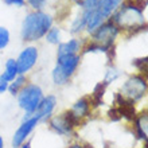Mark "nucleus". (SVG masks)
I'll return each mask as SVG.
<instances>
[{
    "label": "nucleus",
    "mask_w": 148,
    "mask_h": 148,
    "mask_svg": "<svg viewBox=\"0 0 148 148\" xmlns=\"http://www.w3.org/2000/svg\"><path fill=\"white\" fill-rule=\"evenodd\" d=\"M53 27V18L43 11H34L26 15L22 23V38L27 42L38 40Z\"/></svg>",
    "instance_id": "obj_1"
},
{
    "label": "nucleus",
    "mask_w": 148,
    "mask_h": 148,
    "mask_svg": "<svg viewBox=\"0 0 148 148\" xmlns=\"http://www.w3.org/2000/svg\"><path fill=\"white\" fill-rule=\"evenodd\" d=\"M112 22L117 26V28H124V30H139L145 26L143 11L135 4H125L120 7L119 11L114 12V18Z\"/></svg>",
    "instance_id": "obj_2"
},
{
    "label": "nucleus",
    "mask_w": 148,
    "mask_h": 148,
    "mask_svg": "<svg viewBox=\"0 0 148 148\" xmlns=\"http://www.w3.org/2000/svg\"><path fill=\"white\" fill-rule=\"evenodd\" d=\"M123 3V0H98L97 5L90 12L88 18L86 28L89 32H93L98 26H101L112 14L117 11L119 5Z\"/></svg>",
    "instance_id": "obj_3"
},
{
    "label": "nucleus",
    "mask_w": 148,
    "mask_h": 148,
    "mask_svg": "<svg viewBox=\"0 0 148 148\" xmlns=\"http://www.w3.org/2000/svg\"><path fill=\"white\" fill-rule=\"evenodd\" d=\"M42 100H43V92L40 89V86L30 84V85H26L20 89V92L18 93V104L28 114L27 117H24V120L30 119L31 114L35 113V110L38 109V106Z\"/></svg>",
    "instance_id": "obj_4"
},
{
    "label": "nucleus",
    "mask_w": 148,
    "mask_h": 148,
    "mask_svg": "<svg viewBox=\"0 0 148 148\" xmlns=\"http://www.w3.org/2000/svg\"><path fill=\"white\" fill-rule=\"evenodd\" d=\"M79 65V57L77 54L62 55L57 59V66L53 70V81L57 85H65L69 78L77 70Z\"/></svg>",
    "instance_id": "obj_5"
},
{
    "label": "nucleus",
    "mask_w": 148,
    "mask_h": 148,
    "mask_svg": "<svg viewBox=\"0 0 148 148\" xmlns=\"http://www.w3.org/2000/svg\"><path fill=\"white\" fill-rule=\"evenodd\" d=\"M92 34H93V43L98 45L105 53L114 43V39L119 34V28L113 22H104Z\"/></svg>",
    "instance_id": "obj_6"
},
{
    "label": "nucleus",
    "mask_w": 148,
    "mask_h": 148,
    "mask_svg": "<svg viewBox=\"0 0 148 148\" xmlns=\"http://www.w3.org/2000/svg\"><path fill=\"white\" fill-rule=\"evenodd\" d=\"M147 92V82L141 75H133L125 81L121 88V96L131 102H136L144 97Z\"/></svg>",
    "instance_id": "obj_7"
},
{
    "label": "nucleus",
    "mask_w": 148,
    "mask_h": 148,
    "mask_svg": "<svg viewBox=\"0 0 148 148\" xmlns=\"http://www.w3.org/2000/svg\"><path fill=\"white\" fill-rule=\"evenodd\" d=\"M78 124H79V120L71 113V110L51 119V127H53V129H54L55 132L61 133V135H69L71 132V129L74 127H77Z\"/></svg>",
    "instance_id": "obj_8"
},
{
    "label": "nucleus",
    "mask_w": 148,
    "mask_h": 148,
    "mask_svg": "<svg viewBox=\"0 0 148 148\" xmlns=\"http://www.w3.org/2000/svg\"><path fill=\"white\" fill-rule=\"evenodd\" d=\"M36 61H38V49L35 46H27L26 49H23L18 59H16L18 73L24 75L27 71H30L34 67Z\"/></svg>",
    "instance_id": "obj_9"
},
{
    "label": "nucleus",
    "mask_w": 148,
    "mask_h": 148,
    "mask_svg": "<svg viewBox=\"0 0 148 148\" xmlns=\"http://www.w3.org/2000/svg\"><path fill=\"white\" fill-rule=\"evenodd\" d=\"M39 123V120L35 116H31L30 119H26V120L22 123L19 128L16 129L15 135L12 137V145L15 148H18L19 145H22L26 141V139L28 137V135L34 131V128L36 127V124Z\"/></svg>",
    "instance_id": "obj_10"
},
{
    "label": "nucleus",
    "mask_w": 148,
    "mask_h": 148,
    "mask_svg": "<svg viewBox=\"0 0 148 148\" xmlns=\"http://www.w3.org/2000/svg\"><path fill=\"white\" fill-rule=\"evenodd\" d=\"M55 105H57V98L54 96H47V97H43V100L39 104L38 109L35 110V113L32 116H35L39 121L40 120H47L49 117L51 116V113L54 110Z\"/></svg>",
    "instance_id": "obj_11"
},
{
    "label": "nucleus",
    "mask_w": 148,
    "mask_h": 148,
    "mask_svg": "<svg viewBox=\"0 0 148 148\" xmlns=\"http://www.w3.org/2000/svg\"><path fill=\"white\" fill-rule=\"evenodd\" d=\"M18 75H19V73H18L16 59H12V58L7 59V62H5V69H4V71L1 73V75H0V82H5V84L12 82Z\"/></svg>",
    "instance_id": "obj_12"
},
{
    "label": "nucleus",
    "mask_w": 148,
    "mask_h": 148,
    "mask_svg": "<svg viewBox=\"0 0 148 148\" xmlns=\"http://www.w3.org/2000/svg\"><path fill=\"white\" fill-rule=\"evenodd\" d=\"M78 50H79V42H78L77 39H69L67 42L59 43V46H58V57L77 54Z\"/></svg>",
    "instance_id": "obj_13"
},
{
    "label": "nucleus",
    "mask_w": 148,
    "mask_h": 148,
    "mask_svg": "<svg viewBox=\"0 0 148 148\" xmlns=\"http://www.w3.org/2000/svg\"><path fill=\"white\" fill-rule=\"evenodd\" d=\"M89 110H90L89 100L86 97H84V98H81V100H78V101L74 104L73 109H71V113L77 117L78 120H81V117H85L89 114Z\"/></svg>",
    "instance_id": "obj_14"
},
{
    "label": "nucleus",
    "mask_w": 148,
    "mask_h": 148,
    "mask_svg": "<svg viewBox=\"0 0 148 148\" xmlns=\"http://www.w3.org/2000/svg\"><path fill=\"white\" fill-rule=\"evenodd\" d=\"M89 15H90V12L82 11L81 15L74 20L73 24H71V32H73V34L79 32L81 30H84V28L86 27V23H88V18H89Z\"/></svg>",
    "instance_id": "obj_15"
},
{
    "label": "nucleus",
    "mask_w": 148,
    "mask_h": 148,
    "mask_svg": "<svg viewBox=\"0 0 148 148\" xmlns=\"http://www.w3.org/2000/svg\"><path fill=\"white\" fill-rule=\"evenodd\" d=\"M147 124H148V116L147 113H143L136 120V131L139 133V136L141 139H144V140H147V128H148Z\"/></svg>",
    "instance_id": "obj_16"
},
{
    "label": "nucleus",
    "mask_w": 148,
    "mask_h": 148,
    "mask_svg": "<svg viewBox=\"0 0 148 148\" xmlns=\"http://www.w3.org/2000/svg\"><path fill=\"white\" fill-rule=\"evenodd\" d=\"M24 84H26V78H24V75H22V74H19L18 77L14 79V81L8 85V90H10V93L11 94H18L20 92V89L24 86Z\"/></svg>",
    "instance_id": "obj_17"
},
{
    "label": "nucleus",
    "mask_w": 148,
    "mask_h": 148,
    "mask_svg": "<svg viewBox=\"0 0 148 148\" xmlns=\"http://www.w3.org/2000/svg\"><path fill=\"white\" fill-rule=\"evenodd\" d=\"M45 36H46L47 42L51 43V45H58L61 42V31H59L58 27H51Z\"/></svg>",
    "instance_id": "obj_18"
},
{
    "label": "nucleus",
    "mask_w": 148,
    "mask_h": 148,
    "mask_svg": "<svg viewBox=\"0 0 148 148\" xmlns=\"http://www.w3.org/2000/svg\"><path fill=\"white\" fill-rule=\"evenodd\" d=\"M106 86H108V84L106 82H101V84H98L96 88H94V92H93V100H94V105H100V104H102V96H104V92H105Z\"/></svg>",
    "instance_id": "obj_19"
},
{
    "label": "nucleus",
    "mask_w": 148,
    "mask_h": 148,
    "mask_svg": "<svg viewBox=\"0 0 148 148\" xmlns=\"http://www.w3.org/2000/svg\"><path fill=\"white\" fill-rule=\"evenodd\" d=\"M10 43V31L5 27L0 26V50H4Z\"/></svg>",
    "instance_id": "obj_20"
},
{
    "label": "nucleus",
    "mask_w": 148,
    "mask_h": 148,
    "mask_svg": "<svg viewBox=\"0 0 148 148\" xmlns=\"http://www.w3.org/2000/svg\"><path fill=\"white\" fill-rule=\"evenodd\" d=\"M98 0H84L81 3L82 5V11H88V12H92L96 8V5H97Z\"/></svg>",
    "instance_id": "obj_21"
},
{
    "label": "nucleus",
    "mask_w": 148,
    "mask_h": 148,
    "mask_svg": "<svg viewBox=\"0 0 148 148\" xmlns=\"http://www.w3.org/2000/svg\"><path fill=\"white\" fill-rule=\"evenodd\" d=\"M46 1L47 0H28V4H30V7L34 8L35 11H40V10L46 5Z\"/></svg>",
    "instance_id": "obj_22"
},
{
    "label": "nucleus",
    "mask_w": 148,
    "mask_h": 148,
    "mask_svg": "<svg viewBox=\"0 0 148 148\" xmlns=\"http://www.w3.org/2000/svg\"><path fill=\"white\" fill-rule=\"evenodd\" d=\"M117 77H119V73H117V70H114V69H109V70L106 71V77H105V81H104V82L109 84V82L114 81Z\"/></svg>",
    "instance_id": "obj_23"
},
{
    "label": "nucleus",
    "mask_w": 148,
    "mask_h": 148,
    "mask_svg": "<svg viewBox=\"0 0 148 148\" xmlns=\"http://www.w3.org/2000/svg\"><path fill=\"white\" fill-rule=\"evenodd\" d=\"M7 5H15V7H23L26 4V0H4Z\"/></svg>",
    "instance_id": "obj_24"
},
{
    "label": "nucleus",
    "mask_w": 148,
    "mask_h": 148,
    "mask_svg": "<svg viewBox=\"0 0 148 148\" xmlns=\"http://www.w3.org/2000/svg\"><path fill=\"white\" fill-rule=\"evenodd\" d=\"M5 90H8V84H5V82H0V94H3Z\"/></svg>",
    "instance_id": "obj_25"
},
{
    "label": "nucleus",
    "mask_w": 148,
    "mask_h": 148,
    "mask_svg": "<svg viewBox=\"0 0 148 148\" xmlns=\"http://www.w3.org/2000/svg\"><path fill=\"white\" fill-rule=\"evenodd\" d=\"M3 147H4V141L1 139V136H0V148H3Z\"/></svg>",
    "instance_id": "obj_26"
},
{
    "label": "nucleus",
    "mask_w": 148,
    "mask_h": 148,
    "mask_svg": "<svg viewBox=\"0 0 148 148\" xmlns=\"http://www.w3.org/2000/svg\"><path fill=\"white\" fill-rule=\"evenodd\" d=\"M22 148H31V145H30V143H26V144H24Z\"/></svg>",
    "instance_id": "obj_27"
},
{
    "label": "nucleus",
    "mask_w": 148,
    "mask_h": 148,
    "mask_svg": "<svg viewBox=\"0 0 148 148\" xmlns=\"http://www.w3.org/2000/svg\"><path fill=\"white\" fill-rule=\"evenodd\" d=\"M74 1H77V3H79V4H81L82 1H84V0H74Z\"/></svg>",
    "instance_id": "obj_28"
},
{
    "label": "nucleus",
    "mask_w": 148,
    "mask_h": 148,
    "mask_svg": "<svg viewBox=\"0 0 148 148\" xmlns=\"http://www.w3.org/2000/svg\"><path fill=\"white\" fill-rule=\"evenodd\" d=\"M14 148H15V147H14Z\"/></svg>",
    "instance_id": "obj_29"
},
{
    "label": "nucleus",
    "mask_w": 148,
    "mask_h": 148,
    "mask_svg": "<svg viewBox=\"0 0 148 148\" xmlns=\"http://www.w3.org/2000/svg\"><path fill=\"white\" fill-rule=\"evenodd\" d=\"M81 148H82V147H81Z\"/></svg>",
    "instance_id": "obj_30"
}]
</instances>
